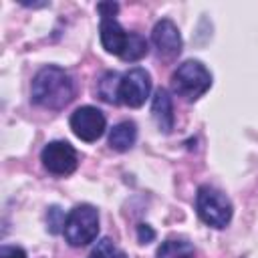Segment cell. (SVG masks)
I'll list each match as a JSON object with an SVG mask.
<instances>
[{"mask_svg":"<svg viewBox=\"0 0 258 258\" xmlns=\"http://www.w3.org/2000/svg\"><path fill=\"white\" fill-rule=\"evenodd\" d=\"M75 97L71 75L54 64H48L32 79V101L44 109H62Z\"/></svg>","mask_w":258,"mask_h":258,"instance_id":"6da1fadb","label":"cell"},{"mask_svg":"<svg viewBox=\"0 0 258 258\" xmlns=\"http://www.w3.org/2000/svg\"><path fill=\"white\" fill-rule=\"evenodd\" d=\"M210 85H212V75L200 60H185L171 75L173 91L185 101L200 99L210 89Z\"/></svg>","mask_w":258,"mask_h":258,"instance_id":"7a4b0ae2","label":"cell"},{"mask_svg":"<svg viewBox=\"0 0 258 258\" xmlns=\"http://www.w3.org/2000/svg\"><path fill=\"white\" fill-rule=\"evenodd\" d=\"M62 232L71 246L91 244L99 234V212L89 204L75 206L64 220Z\"/></svg>","mask_w":258,"mask_h":258,"instance_id":"3957f363","label":"cell"},{"mask_svg":"<svg viewBox=\"0 0 258 258\" xmlns=\"http://www.w3.org/2000/svg\"><path fill=\"white\" fill-rule=\"evenodd\" d=\"M196 210L204 224L212 228H226L232 220V204L220 189L202 185L196 194Z\"/></svg>","mask_w":258,"mask_h":258,"instance_id":"277c9868","label":"cell"},{"mask_svg":"<svg viewBox=\"0 0 258 258\" xmlns=\"http://www.w3.org/2000/svg\"><path fill=\"white\" fill-rule=\"evenodd\" d=\"M97 10L101 14V26H99V32H101V44L107 52L111 54H117V56H123L127 44H129V38H131V32H125L121 28V24L117 22L115 14L119 10V4L115 2H101L97 4Z\"/></svg>","mask_w":258,"mask_h":258,"instance_id":"5b68a950","label":"cell"},{"mask_svg":"<svg viewBox=\"0 0 258 258\" xmlns=\"http://www.w3.org/2000/svg\"><path fill=\"white\" fill-rule=\"evenodd\" d=\"M151 93V77L145 69L135 67L131 71H127L121 77L119 83V103L127 105V107H141L145 103V99Z\"/></svg>","mask_w":258,"mask_h":258,"instance_id":"8992f818","label":"cell"},{"mask_svg":"<svg viewBox=\"0 0 258 258\" xmlns=\"http://www.w3.org/2000/svg\"><path fill=\"white\" fill-rule=\"evenodd\" d=\"M40 161L46 171L54 175H69L77 169L79 157L71 143L67 141H50L40 151Z\"/></svg>","mask_w":258,"mask_h":258,"instance_id":"52a82bcc","label":"cell"},{"mask_svg":"<svg viewBox=\"0 0 258 258\" xmlns=\"http://www.w3.org/2000/svg\"><path fill=\"white\" fill-rule=\"evenodd\" d=\"M69 123H71L73 133H75L81 141H87V143L97 141V139L105 133V127H107L105 115H103L97 107H91V105L79 107V109L71 115V121H69Z\"/></svg>","mask_w":258,"mask_h":258,"instance_id":"ba28073f","label":"cell"},{"mask_svg":"<svg viewBox=\"0 0 258 258\" xmlns=\"http://www.w3.org/2000/svg\"><path fill=\"white\" fill-rule=\"evenodd\" d=\"M151 40L157 48V54L161 58H175L181 52V34L177 30V26L169 20V18H161L151 32Z\"/></svg>","mask_w":258,"mask_h":258,"instance_id":"9c48e42d","label":"cell"},{"mask_svg":"<svg viewBox=\"0 0 258 258\" xmlns=\"http://www.w3.org/2000/svg\"><path fill=\"white\" fill-rule=\"evenodd\" d=\"M151 113H153V119H155L159 131L169 133L173 129V107H171V97L165 89L155 91L153 103H151Z\"/></svg>","mask_w":258,"mask_h":258,"instance_id":"30bf717a","label":"cell"},{"mask_svg":"<svg viewBox=\"0 0 258 258\" xmlns=\"http://www.w3.org/2000/svg\"><path fill=\"white\" fill-rule=\"evenodd\" d=\"M135 139H137V127L133 121H121L109 133V145L115 151L131 149L135 145Z\"/></svg>","mask_w":258,"mask_h":258,"instance_id":"8fae6325","label":"cell"},{"mask_svg":"<svg viewBox=\"0 0 258 258\" xmlns=\"http://www.w3.org/2000/svg\"><path fill=\"white\" fill-rule=\"evenodd\" d=\"M157 258H196V250L185 240H165L157 250Z\"/></svg>","mask_w":258,"mask_h":258,"instance_id":"7c38bea8","label":"cell"},{"mask_svg":"<svg viewBox=\"0 0 258 258\" xmlns=\"http://www.w3.org/2000/svg\"><path fill=\"white\" fill-rule=\"evenodd\" d=\"M119 83H121L119 73H115V71L105 73L101 77V81H99V95H101V99L107 101V103H115L117 105L119 103Z\"/></svg>","mask_w":258,"mask_h":258,"instance_id":"4fadbf2b","label":"cell"},{"mask_svg":"<svg viewBox=\"0 0 258 258\" xmlns=\"http://www.w3.org/2000/svg\"><path fill=\"white\" fill-rule=\"evenodd\" d=\"M89 258H127V254L109 238H103L97 242V246L91 250Z\"/></svg>","mask_w":258,"mask_h":258,"instance_id":"5bb4252c","label":"cell"},{"mask_svg":"<svg viewBox=\"0 0 258 258\" xmlns=\"http://www.w3.org/2000/svg\"><path fill=\"white\" fill-rule=\"evenodd\" d=\"M64 220H67V218H62V212H60L56 206H52V208L48 210V230H50L52 234H56V232L60 230L58 226L64 228Z\"/></svg>","mask_w":258,"mask_h":258,"instance_id":"9a60e30c","label":"cell"},{"mask_svg":"<svg viewBox=\"0 0 258 258\" xmlns=\"http://www.w3.org/2000/svg\"><path fill=\"white\" fill-rule=\"evenodd\" d=\"M0 258H26V252L20 246H2Z\"/></svg>","mask_w":258,"mask_h":258,"instance_id":"2e32d148","label":"cell"},{"mask_svg":"<svg viewBox=\"0 0 258 258\" xmlns=\"http://www.w3.org/2000/svg\"><path fill=\"white\" fill-rule=\"evenodd\" d=\"M137 238H139L141 244H147V242H151V240L155 238V232H153L151 226H147V224H139V226H137Z\"/></svg>","mask_w":258,"mask_h":258,"instance_id":"e0dca14e","label":"cell"}]
</instances>
